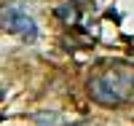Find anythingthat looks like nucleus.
Returning a JSON list of instances; mask_svg holds the SVG:
<instances>
[{"label": "nucleus", "instance_id": "f257e3e1", "mask_svg": "<svg viewBox=\"0 0 134 126\" xmlns=\"http://www.w3.org/2000/svg\"><path fill=\"white\" fill-rule=\"evenodd\" d=\"M129 89H131V78L121 73H105L88 81V94L99 105H118Z\"/></svg>", "mask_w": 134, "mask_h": 126}, {"label": "nucleus", "instance_id": "f03ea898", "mask_svg": "<svg viewBox=\"0 0 134 126\" xmlns=\"http://www.w3.org/2000/svg\"><path fill=\"white\" fill-rule=\"evenodd\" d=\"M5 27L14 32H32V19L30 16H16V11H3Z\"/></svg>", "mask_w": 134, "mask_h": 126}, {"label": "nucleus", "instance_id": "7ed1b4c3", "mask_svg": "<svg viewBox=\"0 0 134 126\" xmlns=\"http://www.w3.org/2000/svg\"><path fill=\"white\" fill-rule=\"evenodd\" d=\"M57 16H64L67 21H72L75 19V11L72 8H57Z\"/></svg>", "mask_w": 134, "mask_h": 126}]
</instances>
